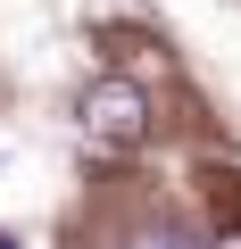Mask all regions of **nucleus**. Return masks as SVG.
I'll return each mask as SVG.
<instances>
[{"label": "nucleus", "mask_w": 241, "mask_h": 249, "mask_svg": "<svg viewBox=\"0 0 241 249\" xmlns=\"http://www.w3.org/2000/svg\"><path fill=\"white\" fill-rule=\"evenodd\" d=\"M75 124H83L92 142H142V133H150V91L125 83V75H100V83H83Z\"/></svg>", "instance_id": "1"}, {"label": "nucleus", "mask_w": 241, "mask_h": 249, "mask_svg": "<svg viewBox=\"0 0 241 249\" xmlns=\"http://www.w3.org/2000/svg\"><path fill=\"white\" fill-rule=\"evenodd\" d=\"M133 249H200V241H191V232H142Z\"/></svg>", "instance_id": "2"}, {"label": "nucleus", "mask_w": 241, "mask_h": 249, "mask_svg": "<svg viewBox=\"0 0 241 249\" xmlns=\"http://www.w3.org/2000/svg\"><path fill=\"white\" fill-rule=\"evenodd\" d=\"M0 249H17V232H0Z\"/></svg>", "instance_id": "3"}]
</instances>
